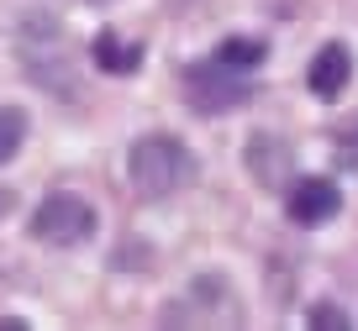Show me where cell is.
<instances>
[{
    "instance_id": "obj_1",
    "label": "cell",
    "mask_w": 358,
    "mask_h": 331,
    "mask_svg": "<svg viewBox=\"0 0 358 331\" xmlns=\"http://www.w3.org/2000/svg\"><path fill=\"white\" fill-rule=\"evenodd\" d=\"M16 58H22L27 79L43 84L48 95H58V100L79 95V74H74V58H69V47H64V27L48 11H32L16 27Z\"/></svg>"
},
{
    "instance_id": "obj_2",
    "label": "cell",
    "mask_w": 358,
    "mask_h": 331,
    "mask_svg": "<svg viewBox=\"0 0 358 331\" xmlns=\"http://www.w3.org/2000/svg\"><path fill=\"white\" fill-rule=\"evenodd\" d=\"M127 179H132V189L143 200H164L195 179V153L169 132H148L127 153Z\"/></svg>"
},
{
    "instance_id": "obj_3",
    "label": "cell",
    "mask_w": 358,
    "mask_h": 331,
    "mask_svg": "<svg viewBox=\"0 0 358 331\" xmlns=\"http://www.w3.org/2000/svg\"><path fill=\"white\" fill-rule=\"evenodd\" d=\"M32 237L48 247H79L95 237V205L74 189H53V195L37 200L32 210Z\"/></svg>"
},
{
    "instance_id": "obj_4",
    "label": "cell",
    "mask_w": 358,
    "mask_h": 331,
    "mask_svg": "<svg viewBox=\"0 0 358 331\" xmlns=\"http://www.w3.org/2000/svg\"><path fill=\"white\" fill-rule=\"evenodd\" d=\"M248 95H253V89H248L243 79H237V68L216 64V58L185 74V100H190L195 110H206V116H222V110H237Z\"/></svg>"
},
{
    "instance_id": "obj_5",
    "label": "cell",
    "mask_w": 358,
    "mask_h": 331,
    "mask_svg": "<svg viewBox=\"0 0 358 331\" xmlns=\"http://www.w3.org/2000/svg\"><path fill=\"white\" fill-rule=\"evenodd\" d=\"M337 210H343L337 179H295L290 200H285V216H290L295 226H327Z\"/></svg>"
},
{
    "instance_id": "obj_6",
    "label": "cell",
    "mask_w": 358,
    "mask_h": 331,
    "mask_svg": "<svg viewBox=\"0 0 358 331\" xmlns=\"http://www.w3.org/2000/svg\"><path fill=\"white\" fill-rule=\"evenodd\" d=\"M348 79H353V53H348V43H322L311 58V68H306V84H311L316 100H337L348 89Z\"/></svg>"
},
{
    "instance_id": "obj_7",
    "label": "cell",
    "mask_w": 358,
    "mask_h": 331,
    "mask_svg": "<svg viewBox=\"0 0 358 331\" xmlns=\"http://www.w3.org/2000/svg\"><path fill=\"white\" fill-rule=\"evenodd\" d=\"M248 168H253V179L258 184H285V179L295 174V147L290 142H280V137H268V132H258L253 142H248Z\"/></svg>"
},
{
    "instance_id": "obj_8",
    "label": "cell",
    "mask_w": 358,
    "mask_h": 331,
    "mask_svg": "<svg viewBox=\"0 0 358 331\" xmlns=\"http://www.w3.org/2000/svg\"><path fill=\"white\" fill-rule=\"evenodd\" d=\"M90 53H95V64L106 68V74H132L137 64H143V47L122 43V37L106 27V32H95V43H90Z\"/></svg>"
},
{
    "instance_id": "obj_9",
    "label": "cell",
    "mask_w": 358,
    "mask_h": 331,
    "mask_svg": "<svg viewBox=\"0 0 358 331\" xmlns=\"http://www.w3.org/2000/svg\"><path fill=\"white\" fill-rule=\"evenodd\" d=\"M264 58H268V47L258 37H222L216 43V64H227V68H258Z\"/></svg>"
},
{
    "instance_id": "obj_10",
    "label": "cell",
    "mask_w": 358,
    "mask_h": 331,
    "mask_svg": "<svg viewBox=\"0 0 358 331\" xmlns=\"http://www.w3.org/2000/svg\"><path fill=\"white\" fill-rule=\"evenodd\" d=\"M22 142H27V116L16 105H0V168L22 153Z\"/></svg>"
},
{
    "instance_id": "obj_11",
    "label": "cell",
    "mask_w": 358,
    "mask_h": 331,
    "mask_svg": "<svg viewBox=\"0 0 358 331\" xmlns=\"http://www.w3.org/2000/svg\"><path fill=\"white\" fill-rule=\"evenodd\" d=\"M306 326H311V331H348L353 321H348L337 305H327V300H322V305H311V310H306Z\"/></svg>"
},
{
    "instance_id": "obj_12",
    "label": "cell",
    "mask_w": 358,
    "mask_h": 331,
    "mask_svg": "<svg viewBox=\"0 0 358 331\" xmlns=\"http://www.w3.org/2000/svg\"><path fill=\"white\" fill-rule=\"evenodd\" d=\"M337 158H343V163H358V126H353V132H343V142H337Z\"/></svg>"
},
{
    "instance_id": "obj_13",
    "label": "cell",
    "mask_w": 358,
    "mask_h": 331,
    "mask_svg": "<svg viewBox=\"0 0 358 331\" xmlns=\"http://www.w3.org/2000/svg\"><path fill=\"white\" fill-rule=\"evenodd\" d=\"M0 331H22V321H0Z\"/></svg>"
}]
</instances>
